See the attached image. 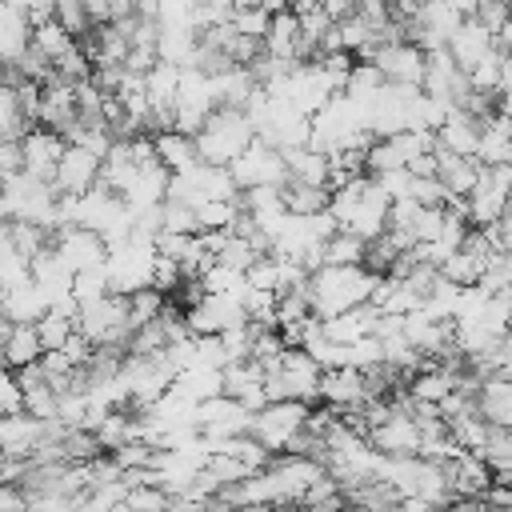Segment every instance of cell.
Wrapping results in <instances>:
<instances>
[{
  "label": "cell",
  "mask_w": 512,
  "mask_h": 512,
  "mask_svg": "<svg viewBox=\"0 0 512 512\" xmlns=\"http://www.w3.org/2000/svg\"><path fill=\"white\" fill-rule=\"evenodd\" d=\"M372 288H376V276L364 264H352V268H316L308 276L312 316L316 320H328V316H340L348 308H360V304H368Z\"/></svg>",
  "instance_id": "1"
},
{
  "label": "cell",
  "mask_w": 512,
  "mask_h": 512,
  "mask_svg": "<svg viewBox=\"0 0 512 512\" xmlns=\"http://www.w3.org/2000/svg\"><path fill=\"white\" fill-rule=\"evenodd\" d=\"M252 140H256V124L248 120L244 108H212V116L196 132V156L200 164L228 168Z\"/></svg>",
  "instance_id": "2"
},
{
  "label": "cell",
  "mask_w": 512,
  "mask_h": 512,
  "mask_svg": "<svg viewBox=\"0 0 512 512\" xmlns=\"http://www.w3.org/2000/svg\"><path fill=\"white\" fill-rule=\"evenodd\" d=\"M308 416H312V408L300 400H268L260 412H252L248 436H256L272 456H280V452L296 448V440L308 428Z\"/></svg>",
  "instance_id": "3"
},
{
  "label": "cell",
  "mask_w": 512,
  "mask_h": 512,
  "mask_svg": "<svg viewBox=\"0 0 512 512\" xmlns=\"http://www.w3.org/2000/svg\"><path fill=\"white\" fill-rule=\"evenodd\" d=\"M76 332L92 348H100V344H128V336H132V328H128V300L108 292V296L84 304L76 312Z\"/></svg>",
  "instance_id": "4"
},
{
  "label": "cell",
  "mask_w": 512,
  "mask_h": 512,
  "mask_svg": "<svg viewBox=\"0 0 512 512\" xmlns=\"http://www.w3.org/2000/svg\"><path fill=\"white\" fill-rule=\"evenodd\" d=\"M228 172H232V180H236L240 192H248V188H280V184L288 180L284 152H276V148L264 144V140H252V144L228 164Z\"/></svg>",
  "instance_id": "5"
},
{
  "label": "cell",
  "mask_w": 512,
  "mask_h": 512,
  "mask_svg": "<svg viewBox=\"0 0 512 512\" xmlns=\"http://www.w3.org/2000/svg\"><path fill=\"white\" fill-rule=\"evenodd\" d=\"M376 72L384 76V84H408V88H420L424 80V52L412 44V40H392V44H376L372 60Z\"/></svg>",
  "instance_id": "6"
},
{
  "label": "cell",
  "mask_w": 512,
  "mask_h": 512,
  "mask_svg": "<svg viewBox=\"0 0 512 512\" xmlns=\"http://www.w3.org/2000/svg\"><path fill=\"white\" fill-rule=\"evenodd\" d=\"M100 184V156L76 144H64V156L52 172V188L56 196H84Z\"/></svg>",
  "instance_id": "7"
},
{
  "label": "cell",
  "mask_w": 512,
  "mask_h": 512,
  "mask_svg": "<svg viewBox=\"0 0 512 512\" xmlns=\"http://www.w3.org/2000/svg\"><path fill=\"white\" fill-rule=\"evenodd\" d=\"M52 248L60 256V264L76 276V272H88V268H100L104 256H108V244L92 232V228H56L52 232Z\"/></svg>",
  "instance_id": "8"
},
{
  "label": "cell",
  "mask_w": 512,
  "mask_h": 512,
  "mask_svg": "<svg viewBox=\"0 0 512 512\" xmlns=\"http://www.w3.org/2000/svg\"><path fill=\"white\" fill-rule=\"evenodd\" d=\"M16 144H20V172L52 184V172H56V164L64 156V136H56V132H48V128L36 124Z\"/></svg>",
  "instance_id": "9"
},
{
  "label": "cell",
  "mask_w": 512,
  "mask_h": 512,
  "mask_svg": "<svg viewBox=\"0 0 512 512\" xmlns=\"http://www.w3.org/2000/svg\"><path fill=\"white\" fill-rule=\"evenodd\" d=\"M320 400H324V408H332V412H340V416H352V412H360L372 396H368L364 372H356V368H328L324 380H320Z\"/></svg>",
  "instance_id": "10"
},
{
  "label": "cell",
  "mask_w": 512,
  "mask_h": 512,
  "mask_svg": "<svg viewBox=\"0 0 512 512\" xmlns=\"http://www.w3.org/2000/svg\"><path fill=\"white\" fill-rule=\"evenodd\" d=\"M368 444L380 456H420V424L408 412L392 408V416L368 432Z\"/></svg>",
  "instance_id": "11"
},
{
  "label": "cell",
  "mask_w": 512,
  "mask_h": 512,
  "mask_svg": "<svg viewBox=\"0 0 512 512\" xmlns=\"http://www.w3.org/2000/svg\"><path fill=\"white\" fill-rule=\"evenodd\" d=\"M444 476H448L452 500H480L492 488V468L476 452H456L452 460H444Z\"/></svg>",
  "instance_id": "12"
},
{
  "label": "cell",
  "mask_w": 512,
  "mask_h": 512,
  "mask_svg": "<svg viewBox=\"0 0 512 512\" xmlns=\"http://www.w3.org/2000/svg\"><path fill=\"white\" fill-rule=\"evenodd\" d=\"M444 48H448L452 64H456V68L468 76V72H472V68H476V64H480V60H484L492 48H496V36H492V32H488L480 20L464 16V20H460V28L448 36V44H444Z\"/></svg>",
  "instance_id": "13"
},
{
  "label": "cell",
  "mask_w": 512,
  "mask_h": 512,
  "mask_svg": "<svg viewBox=\"0 0 512 512\" xmlns=\"http://www.w3.org/2000/svg\"><path fill=\"white\" fill-rule=\"evenodd\" d=\"M168 196V168L160 160L152 164H140L136 176L128 180V188L120 192V200L132 208V212H144V208H160Z\"/></svg>",
  "instance_id": "14"
},
{
  "label": "cell",
  "mask_w": 512,
  "mask_h": 512,
  "mask_svg": "<svg viewBox=\"0 0 512 512\" xmlns=\"http://www.w3.org/2000/svg\"><path fill=\"white\" fill-rule=\"evenodd\" d=\"M436 144L444 152H452V156L476 160V152H480V120L468 116V112H460V108H452L448 120L436 128Z\"/></svg>",
  "instance_id": "15"
},
{
  "label": "cell",
  "mask_w": 512,
  "mask_h": 512,
  "mask_svg": "<svg viewBox=\"0 0 512 512\" xmlns=\"http://www.w3.org/2000/svg\"><path fill=\"white\" fill-rule=\"evenodd\" d=\"M376 320H380V312L372 304H360V308H348L340 316L320 320V336L332 340V344H356V340L376 332Z\"/></svg>",
  "instance_id": "16"
},
{
  "label": "cell",
  "mask_w": 512,
  "mask_h": 512,
  "mask_svg": "<svg viewBox=\"0 0 512 512\" xmlns=\"http://www.w3.org/2000/svg\"><path fill=\"white\" fill-rule=\"evenodd\" d=\"M40 436H44V420H32L28 412H12L4 416V428H0V452L12 460H32Z\"/></svg>",
  "instance_id": "17"
},
{
  "label": "cell",
  "mask_w": 512,
  "mask_h": 512,
  "mask_svg": "<svg viewBox=\"0 0 512 512\" xmlns=\"http://www.w3.org/2000/svg\"><path fill=\"white\" fill-rule=\"evenodd\" d=\"M152 148H156V160L168 168V176L192 172V168L200 164V156H196V136H184V132H176V128L156 132V136H152Z\"/></svg>",
  "instance_id": "18"
},
{
  "label": "cell",
  "mask_w": 512,
  "mask_h": 512,
  "mask_svg": "<svg viewBox=\"0 0 512 512\" xmlns=\"http://www.w3.org/2000/svg\"><path fill=\"white\" fill-rule=\"evenodd\" d=\"M28 44H32V24H28V16H24L20 8H12V4L0 0V64L12 68V64L28 52Z\"/></svg>",
  "instance_id": "19"
},
{
  "label": "cell",
  "mask_w": 512,
  "mask_h": 512,
  "mask_svg": "<svg viewBox=\"0 0 512 512\" xmlns=\"http://www.w3.org/2000/svg\"><path fill=\"white\" fill-rule=\"evenodd\" d=\"M0 312H4L8 324H36V320L48 312V296H44L40 284L28 280V284L8 288V292L0 296Z\"/></svg>",
  "instance_id": "20"
},
{
  "label": "cell",
  "mask_w": 512,
  "mask_h": 512,
  "mask_svg": "<svg viewBox=\"0 0 512 512\" xmlns=\"http://www.w3.org/2000/svg\"><path fill=\"white\" fill-rule=\"evenodd\" d=\"M284 168H288V180L296 184H312V188H328L332 180V160L316 148H292L284 152Z\"/></svg>",
  "instance_id": "21"
},
{
  "label": "cell",
  "mask_w": 512,
  "mask_h": 512,
  "mask_svg": "<svg viewBox=\"0 0 512 512\" xmlns=\"http://www.w3.org/2000/svg\"><path fill=\"white\" fill-rule=\"evenodd\" d=\"M40 356H44V348H40L36 324H12V328H8V340H4V348H0V364L12 368V372H20V368L36 364Z\"/></svg>",
  "instance_id": "22"
},
{
  "label": "cell",
  "mask_w": 512,
  "mask_h": 512,
  "mask_svg": "<svg viewBox=\"0 0 512 512\" xmlns=\"http://www.w3.org/2000/svg\"><path fill=\"white\" fill-rule=\"evenodd\" d=\"M328 188H312V184H296V180H284L280 184V200H284V212L288 216H320L328 212Z\"/></svg>",
  "instance_id": "23"
},
{
  "label": "cell",
  "mask_w": 512,
  "mask_h": 512,
  "mask_svg": "<svg viewBox=\"0 0 512 512\" xmlns=\"http://www.w3.org/2000/svg\"><path fill=\"white\" fill-rule=\"evenodd\" d=\"M76 332V312H64V308H48L40 320H36V336H40V348L44 352H60Z\"/></svg>",
  "instance_id": "24"
},
{
  "label": "cell",
  "mask_w": 512,
  "mask_h": 512,
  "mask_svg": "<svg viewBox=\"0 0 512 512\" xmlns=\"http://www.w3.org/2000/svg\"><path fill=\"white\" fill-rule=\"evenodd\" d=\"M32 48L44 56V60H60L68 48H76V36L52 16V20H40L32 24Z\"/></svg>",
  "instance_id": "25"
},
{
  "label": "cell",
  "mask_w": 512,
  "mask_h": 512,
  "mask_svg": "<svg viewBox=\"0 0 512 512\" xmlns=\"http://www.w3.org/2000/svg\"><path fill=\"white\" fill-rule=\"evenodd\" d=\"M364 252H368V244L364 240H356L352 232H332L328 240H324V268H352V264H364Z\"/></svg>",
  "instance_id": "26"
},
{
  "label": "cell",
  "mask_w": 512,
  "mask_h": 512,
  "mask_svg": "<svg viewBox=\"0 0 512 512\" xmlns=\"http://www.w3.org/2000/svg\"><path fill=\"white\" fill-rule=\"evenodd\" d=\"M28 128H36L28 116H24V108H20V96H16V88L12 84H4L0 80V144L4 140H20Z\"/></svg>",
  "instance_id": "27"
},
{
  "label": "cell",
  "mask_w": 512,
  "mask_h": 512,
  "mask_svg": "<svg viewBox=\"0 0 512 512\" xmlns=\"http://www.w3.org/2000/svg\"><path fill=\"white\" fill-rule=\"evenodd\" d=\"M192 212H196L200 232H232L236 216H240V196L236 200H208V204H196Z\"/></svg>",
  "instance_id": "28"
},
{
  "label": "cell",
  "mask_w": 512,
  "mask_h": 512,
  "mask_svg": "<svg viewBox=\"0 0 512 512\" xmlns=\"http://www.w3.org/2000/svg\"><path fill=\"white\" fill-rule=\"evenodd\" d=\"M124 300H128V328H132V332L144 328V324H152V320H160V312H164V304H168V296L156 292V288H136V292H128Z\"/></svg>",
  "instance_id": "29"
},
{
  "label": "cell",
  "mask_w": 512,
  "mask_h": 512,
  "mask_svg": "<svg viewBox=\"0 0 512 512\" xmlns=\"http://www.w3.org/2000/svg\"><path fill=\"white\" fill-rule=\"evenodd\" d=\"M268 20H272V12H268V8H260L256 0H236V4H232V16H228L232 32H240V36H252V40H260V44H264Z\"/></svg>",
  "instance_id": "30"
},
{
  "label": "cell",
  "mask_w": 512,
  "mask_h": 512,
  "mask_svg": "<svg viewBox=\"0 0 512 512\" xmlns=\"http://www.w3.org/2000/svg\"><path fill=\"white\" fill-rule=\"evenodd\" d=\"M100 296H108V272H104V264L72 276V300H76V308H84V304H92Z\"/></svg>",
  "instance_id": "31"
},
{
  "label": "cell",
  "mask_w": 512,
  "mask_h": 512,
  "mask_svg": "<svg viewBox=\"0 0 512 512\" xmlns=\"http://www.w3.org/2000/svg\"><path fill=\"white\" fill-rule=\"evenodd\" d=\"M168 504H172V496L164 488H156V484H132L124 492V508L128 512H168Z\"/></svg>",
  "instance_id": "32"
},
{
  "label": "cell",
  "mask_w": 512,
  "mask_h": 512,
  "mask_svg": "<svg viewBox=\"0 0 512 512\" xmlns=\"http://www.w3.org/2000/svg\"><path fill=\"white\" fill-rule=\"evenodd\" d=\"M180 284H184L180 264H176L172 256H156V264H152V288H156V292H164V296H172Z\"/></svg>",
  "instance_id": "33"
},
{
  "label": "cell",
  "mask_w": 512,
  "mask_h": 512,
  "mask_svg": "<svg viewBox=\"0 0 512 512\" xmlns=\"http://www.w3.org/2000/svg\"><path fill=\"white\" fill-rule=\"evenodd\" d=\"M372 184L388 196V200H404L408 196V188H412V172L408 168H392V172H376L372 176Z\"/></svg>",
  "instance_id": "34"
},
{
  "label": "cell",
  "mask_w": 512,
  "mask_h": 512,
  "mask_svg": "<svg viewBox=\"0 0 512 512\" xmlns=\"http://www.w3.org/2000/svg\"><path fill=\"white\" fill-rule=\"evenodd\" d=\"M20 404H24V396H20V380H16V372H12V368H0V416L20 412Z\"/></svg>",
  "instance_id": "35"
},
{
  "label": "cell",
  "mask_w": 512,
  "mask_h": 512,
  "mask_svg": "<svg viewBox=\"0 0 512 512\" xmlns=\"http://www.w3.org/2000/svg\"><path fill=\"white\" fill-rule=\"evenodd\" d=\"M0 512H32V508L16 484H0Z\"/></svg>",
  "instance_id": "36"
},
{
  "label": "cell",
  "mask_w": 512,
  "mask_h": 512,
  "mask_svg": "<svg viewBox=\"0 0 512 512\" xmlns=\"http://www.w3.org/2000/svg\"><path fill=\"white\" fill-rule=\"evenodd\" d=\"M408 172H412V176H436V148L424 152V156H416V160L408 164Z\"/></svg>",
  "instance_id": "37"
},
{
  "label": "cell",
  "mask_w": 512,
  "mask_h": 512,
  "mask_svg": "<svg viewBox=\"0 0 512 512\" xmlns=\"http://www.w3.org/2000/svg\"><path fill=\"white\" fill-rule=\"evenodd\" d=\"M308 512H344V492H332V496L308 504Z\"/></svg>",
  "instance_id": "38"
},
{
  "label": "cell",
  "mask_w": 512,
  "mask_h": 512,
  "mask_svg": "<svg viewBox=\"0 0 512 512\" xmlns=\"http://www.w3.org/2000/svg\"><path fill=\"white\" fill-rule=\"evenodd\" d=\"M436 512H484V504H480V500H448V504H440Z\"/></svg>",
  "instance_id": "39"
},
{
  "label": "cell",
  "mask_w": 512,
  "mask_h": 512,
  "mask_svg": "<svg viewBox=\"0 0 512 512\" xmlns=\"http://www.w3.org/2000/svg\"><path fill=\"white\" fill-rule=\"evenodd\" d=\"M492 480H496V484H508V488H512V464L496 468V472H492Z\"/></svg>",
  "instance_id": "40"
},
{
  "label": "cell",
  "mask_w": 512,
  "mask_h": 512,
  "mask_svg": "<svg viewBox=\"0 0 512 512\" xmlns=\"http://www.w3.org/2000/svg\"><path fill=\"white\" fill-rule=\"evenodd\" d=\"M480 504H484V500H480ZM484 512H512V508H488V504H484Z\"/></svg>",
  "instance_id": "41"
},
{
  "label": "cell",
  "mask_w": 512,
  "mask_h": 512,
  "mask_svg": "<svg viewBox=\"0 0 512 512\" xmlns=\"http://www.w3.org/2000/svg\"><path fill=\"white\" fill-rule=\"evenodd\" d=\"M292 4H296V0H288V8H292Z\"/></svg>",
  "instance_id": "42"
},
{
  "label": "cell",
  "mask_w": 512,
  "mask_h": 512,
  "mask_svg": "<svg viewBox=\"0 0 512 512\" xmlns=\"http://www.w3.org/2000/svg\"><path fill=\"white\" fill-rule=\"evenodd\" d=\"M0 428H4V416H0Z\"/></svg>",
  "instance_id": "43"
}]
</instances>
